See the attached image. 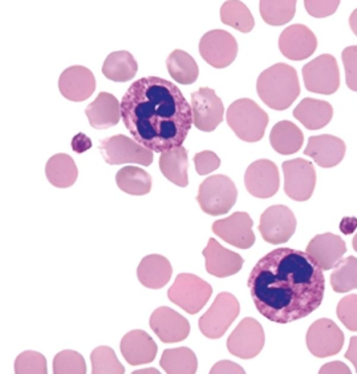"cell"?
<instances>
[{
  "mask_svg": "<svg viewBox=\"0 0 357 374\" xmlns=\"http://www.w3.org/2000/svg\"><path fill=\"white\" fill-rule=\"evenodd\" d=\"M248 286L257 311L268 320L286 324L305 317L321 304L322 269L307 253L274 249L252 269Z\"/></svg>",
  "mask_w": 357,
  "mask_h": 374,
  "instance_id": "6da1fadb",
  "label": "cell"
},
{
  "mask_svg": "<svg viewBox=\"0 0 357 374\" xmlns=\"http://www.w3.org/2000/svg\"><path fill=\"white\" fill-rule=\"evenodd\" d=\"M121 116L134 140L156 153L182 146L193 122L178 87L156 76L130 84L121 99Z\"/></svg>",
  "mask_w": 357,
  "mask_h": 374,
  "instance_id": "7a4b0ae2",
  "label": "cell"
},
{
  "mask_svg": "<svg viewBox=\"0 0 357 374\" xmlns=\"http://www.w3.org/2000/svg\"><path fill=\"white\" fill-rule=\"evenodd\" d=\"M256 89L261 100L275 110L289 107L301 92L296 69L285 63H275L262 71Z\"/></svg>",
  "mask_w": 357,
  "mask_h": 374,
  "instance_id": "3957f363",
  "label": "cell"
},
{
  "mask_svg": "<svg viewBox=\"0 0 357 374\" xmlns=\"http://www.w3.org/2000/svg\"><path fill=\"white\" fill-rule=\"evenodd\" d=\"M226 119L236 136L248 142L260 140L268 123V114L248 98L234 101L227 110Z\"/></svg>",
  "mask_w": 357,
  "mask_h": 374,
  "instance_id": "277c9868",
  "label": "cell"
},
{
  "mask_svg": "<svg viewBox=\"0 0 357 374\" xmlns=\"http://www.w3.org/2000/svg\"><path fill=\"white\" fill-rule=\"evenodd\" d=\"M237 195L236 187L229 177L215 174L200 184L197 200L204 212L216 216L229 212L236 203Z\"/></svg>",
  "mask_w": 357,
  "mask_h": 374,
  "instance_id": "5b68a950",
  "label": "cell"
},
{
  "mask_svg": "<svg viewBox=\"0 0 357 374\" xmlns=\"http://www.w3.org/2000/svg\"><path fill=\"white\" fill-rule=\"evenodd\" d=\"M213 292L210 284L189 273L177 275L167 290L169 299L189 314L197 313L207 303Z\"/></svg>",
  "mask_w": 357,
  "mask_h": 374,
  "instance_id": "8992f818",
  "label": "cell"
},
{
  "mask_svg": "<svg viewBox=\"0 0 357 374\" xmlns=\"http://www.w3.org/2000/svg\"><path fill=\"white\" fill-rule=\"evenodd\" d=\"M240 313V304L231 293H219L211 307L199 319L202 334L211 339L222 337Z\"/></svg>",
  "mask_w": 357,
  "mask_h": 374,
  "instance_id": "52a82bcc",
  "label": "cell"
},
{
  "mask_svg": "<svg viewBox=\"0 0 357 374\" xmlns=\"http://www.w3.org/2000/svg\"><path fill=\"white\" fill-rule=\"evenodd\" d=\"M98 148L105 162L109 165L137 163L149 166L153 159L151 150L123 134H118L100 140Z\"/></svg>",
  "mask_w": 357,
  "mask_h": 374,
  "instance_id": "ba28073f",
  "label": "cell"
},
{
  "mask_svg": "<svg viewBox=\"0 0 357 374\" xmlns=\"http://www.w3.org/2000/svg\"><path fill=\"white\" fill-rule=\"evenodd\" d=\"M302 75L306 89L310 92L330 95L340 87V72L335 58L323 54L305 64Z\"/></svg>",
  "mask_w": 357,
  "mask_h": 374,
  "instance_id": "9c48e42d",
  "label": "cell"
},
{
  "mask_svg": "<svg viewBox=\"0 0 357 374\" xmlns=\"http://www.w3.org/2000/svg\"><path fill=\"white\" fill-rule=\"evenodd\" d=\"M284 190L291 199L303 202L310 198L316 184V172L312 163L297 158L284 161Z\"/></svg>",
  "mask_w": 357,
  "mask_h": 374,
  "instance_id": "30bf717a",
  "label": "cell"
},
{
  "mask_svg": "<svg viewBox=\"0 0 357 374\" xmlns=\"http://www.w3.org/2000/svg\"><path fill=\"white\" fill-rule=\"evenodd\" d=\"M199 51L209 65L215 68H224L236 59L238 44L230 33L222 29H213L202 36Z\"/></svg>",
  "mask_w": 357,
  "mask_h": 374,
  "instance_id": "8fae6325",
  "label": "cell"
},
{
  "mask_svg": "<svg viewBox=\"0 0 357 374\" xmlns=\"http://www.w3.org/2000/svg\"><path fill=\"white\" fill-rule=\"evenodd\" d=\"M265 335L261 324L255 318H243L229 336L227 347L229 352L241 359L256 357L262 350Z\"/></svg>",
  "mask_w": 357,
  "mask_h": 374,
  "instance_id": "7c38bea8",
  "label": "cell"
},
{
  "mask_svg": "<svg viewBox=\"0 0 357 374\" xmlns=\"http://www.w3.org/2000/svg\"><path fill=\"white\" fill-rule=\"evenodd\" d=\"M296 227V219L292 211L285 205L275 204L262 213L258 230L264 241L276 245L288 241Z\"/></svg>",
  "mask_w": 357,
  "mask_h": 374,
  "instance_id": "4fadbf2b",
  "label": "cell"
},
{
  "mask_svg": "<svg viewBox=\"0 0 357 374\" xmlns=\"http://www.w3.org/2000/svg\"><path fill=\"white\" fill-rule=\"evenodd\" d=\"M344 342L342 331L328 318L314 321L306 334V345L309 351L319 358L337 354L342 348Z\"/></svg>",
  "mask_w": 357,
  "mask_h": 374,
  "instance_id": "5bb4252c",
  "label": "cell"
},
{
  "mask_svg": "<svg viewBox=\"0 0 357 374\" xmlns=\"http://www.w3.org/2000/svg\"><path fill=\"white\" fill-rule=\"evenodd\" d=\"M190 96L195 126L204 132L214 130L223 120L224 106L221 99L208 87H200Z\"/></svg>",
  "mask_w": 357,
  "mask_h": 374,
  "instance_id": "9a60e30c",
  "label": "cell"
},
{
  "mask_svg": "<svg viewBox=\"0 0 357 374\" xmlns=\"http://www.w3.org/2000/svg\"><path fill=\"white\" fill-rule=\"evenodd\" d=\"M244 183L247 190L258 198L273 196L280 187V174L277 165L268 159H259L247 168Z\"/></svg>",
  "mask_w": 357,
  "mask_h": 374,
  "instance_id": "2e32d148",
  "label": "cell"
},
{
  "mask_svg": "<svg viewBox=\"0 0 357 374\" xmlns=\"http://www.w3.org/2000/svg\"><path fill=\"white\" fill-rule=\"evenodd\" d=\"M252 225L253 221L248 213L236 211L227 218L215 220L212 230L227 243L241 249H248L255 241Z\"/></svg>",
  "mask_w": 357,
  "mask_h": 374,
  "instance_id": "e0dca14e",
  "label": "cell"
},
{
  "mask_svg": "<svg viewBox=\"0 0 357 374\" xmlns=\"http://www.w3.org/2000/svg\"><path fill=\"white\" fill-rule=\"evenodd\" d=\"M317 40L314 33L301 24L285 28L278 39L281 53L287 59L301 61L310 57L316 50Z\"/></svg>",
  "mask_w": 357,
  "mask_h": 374,
  "instance_id": "ac0fdd59",
  "label": "cell"
},
{
  "mask_svg": "<svg viewBox=\"0 0 357 374\" xmlns=\"http://www.w3.org/2000/svg\"><path fill=\"white\" fill-rule=\"evenodd\" d=\"M149 326L159 339L165 343L185 340L190 330L188 320L168 306H160L151 315Z\"/></svg>",
  "mask_w": 357,
  "mask_h": 374,
  "instance_id": "d6986e66",
  "label": "cell"
},
{
  "mask_svg": "<svg viewBox=\"0 0 357 374\" xmlns=\"http://www.w3.org/2000/svg\"><path fill=\"white\" fill-rule=\"evenodd\" d=\"M58 87L66 99L80 102L88 99L96 89V80L87 68L75 65L66 68L60 75Z\"/></svg>",
  "mask_w": 357,
  "mask_h": 374,
  "instance_id": "ffe728a7",
  "label": "cell"
},
{
  "mask_svg": "<svg viewBox=\"0 0 357 374\" xmlns=\"http://www.w3.org/2000/svg\"><path fill=\"white\" fill-rule=\"evenodd\" d=\"M202 255L205 257L206 271L218 278L236 274L241 269L244 262L239 254L225 248L214 238L208 239Z\"/></svg>",
  "mask_w": 357,
  "mask_h": 374,
  "instance_id": "44dd1931",
  "label": "cell"
},
{
  "mask_svg": "<svg viewBox=\"0 0 357 374\" xmlns=\"http://www.w3.org/2000/svg\"><path fill=\"white\" fill-rule=\"evenodd\" d=\"M346 145L340 138L328 134L310 136L303 154L320 167H333L343 159Z\"/></svg>",
  "mask_w": 357,
  "mask_h": 374,
  "instance_id": "7402d4cb",
  "label": "cell"
},
{
  "mask_svg": "<svg viewBox=\"0 0 357 374\" xmlns=\"http://www.w3.org/2000/svg\"><path fill=\"white\" fill-rule=\"evenodd\" d=\"M120 350L128 364L139 366L149 364L155 359L158 346L148 333L142 329H134L123 336Z\"/></svg>",
  "mask_w": 357,
  "mask_h": 374,
  "instance_id": "603a6c76",
  "label": "cell"
},
{
  "mask_svg": "<svg viewBox=\"0 0 357 374\" xmlns=\"http://www.w3.org/2000/svg\"><path fill=\"white\" fill-rule=\"evenodd\" d=\"M346 251L344 241L340 236L331 232L316 235L306 247V253L324 271L333 268Z\"/></svg>",
  "mask_w": 357,
  "mask_h": 374,
  "instance_id": "cb8c5ba5",
  "label": "cell"
},
{
  "mask_svg": "<svg viewBox=\"0 0 357 374\" xmlns=\"http://www.w3.org/2000/svg\"><path fill=\"white\" fill-rule=\"evenodd\" d=\"M91 126L105 129L116 125L121 118V103L108 92L101 91L85 109Z\"/></svg>",
  "mask_w": 357,
  "mask_h": 374,
  "instance_id": "d4e9b609",
  "label": "cell"
},
{
  "mask_svg": "<svg viewBox=\"0 0 357 374\" xmlns=\"http://www.w3.org/2000/svg\"><path fill=\"white\" fill-rule=\"evenodd\" d=\"M172 274V267L169 261L159 254L144 257L137 269L139 281L149 289L163 287L170 280Z\"/></svg>",
  "mask_w": 357,
  "mask_h": 374,
  "instance_id": "484cf974",
  "label": "cell"
},
{
  "mask_svg": "<svg viewBox=\"0 0 357 374\" xmlns=\"http://www.w3.org/2000/svg\"><path fill=\"white\" fill-rule=\"evenodd\" d=\"M333 114V107L328 102L312 98H303L293 110V116L308 130L324 128Z\"/></svg>",
  "mask_w": 357,
  "mask_h": 374,
  "instance_id": "4316f807",
  "label": "cell"
},
{
  "mask_svg": "<svg viewBox=\"0 0 357 374\" xmlns=\"http://www.w3.org/2000/svg\"><path fill=\"white\" fill-rule=\"evenodd\" d=\"M269 140L276 152L282 155H290L301 149L304 136L301 130L294 123L282 120L272 128Z\"/></svg>",
  "mask_w": 357,
  "mask_h": 374,
  "instance_id": "83f0119b",
  "label": "cell"
},
{
  "mask_svg": "<svg viewBox=\"0 0 357 374\" xmlns=\"http://www.w3.org/2000/svg\"><path fill=\"white\" fill-rule=\"evenodd\" d=\"M159 167L162 174L171 182L180 187L188 184V151L181 146L161 153Z\"/></svg>",
  "mask_w": 357,
  "mask_h": 374,
  "instance_id": "f1b7e54d",
  "label": "cell"
},
{
  "mask_svg": "<svg viewBox=\"0 0 357 374\" xmlns=\"http://www.w3.org/2000/svg\"><path fill=\"white\" fill-rule=\"evenodd\" d=\"M45 175L49 182L59 188H66L76 181L77 167L73 158L64 153L49 158L45 165Z\"/></svg>",
  "mask_w": 357,
  "mask_h": 374,
  "instance_id": "f546056e",
  "label": "cell"
},
{
  "mask_svg": "<svg viewBox=\"0 0 357 374\" xmlns=\"http://www.w3.org/2000/svg\"><path fill=\"white\" fill-rule=\"evenodd\" d=\"M138 69L134 57L126 50L112 52L104 61L102 73L109 80L124 82L132 80Z\"/></svg>",
  "mask_w": 357,
  "mask_h": 374,
  "instance_id": "4dcf8cb0",
  "label": "cell"
},
{
  "mask_svg": "<svg viewBox=\"0 0 357 374\" xmlns=\"http://www.w3.org/2000/svg\"><path fill=\"white\" fill-rule=\"evenodd\" d=\"M166 66L170 76L181 84L194 83L199 75V68L193 57L181 50H175L169 54Z\"/></svg>",
  "mask_w": 357,
  "mask_h": 374,
  "instance_id": "1f68e13d",
  "label": "cell"
},
{
  "mask_svg": "<svg viewBox=\"0 0 357 374\" xmlns=\"http://www.w3.org/2000/svg\"><path fill=\"white\" fill-rule=\"evenodd\" d=\"M118 187L132 195H144L149 193L152 186L150 174L137 166H125L115 177Z\"/></svg>",
  "mask_w": 357,
  "mask_h": 374,
  "instance_id": "d6a6232c",
  "label": "cell"
},
{
  "mask_svg": "<svg viewBox=\"0 0 357 374\" xmlns=\"http://www.w3.org/2000/svg\"><path fill=\"white\" fill-rule=\"evenodd\" d=\"M160 366L167 373H195L198 363L192 350L186 347H180L165 350Z\"/></svg>",
  "mask_w": 357,
  "mask_h": 374,
  "instance_id": "836d02e7",
  "label": "cell"
},
{
  "mask_svg": "<svg viewBox=\"0 0 357 374\" xmlns=\"http://www.w3.org/2000/svg\"><path fill=\"white\" fill-rule=\"evenodd\" d=\"M222 23L243 33L250 32L255 26V20L250 10L239 1H227L220 8Z\"/></svg>",
  "mask_w": 357,
  "mask_h": 374,
  "instance_id": "e575fe53",
  "label": "cell"
},
{
  "mask_svg": "<svg viewBox=\"0 0 357 374\" xmlns=\"http://www.w3.org/2000/svg\"><path fill=\"white\" fill-rule=\"evenodd\" d=\"M331 285L338 293L349 292L357 288V258L349 255L340 260L331 274Z\"/></svg>",
  "mask_w": 357,
  "mask_h": 374,
  "instance_id": "d590c367",
  "label": "cell"
},
{
  "mask_svg": "<svg viewBox=\"0 0 357 374\" xmlns=\"http://www.w3.org/2000/svg\"><path fill=\"white\" fill-rule=\"evenodd\" d=\"M296 1H259V12L263 20L272 26H281L288 23L296 13Z\"/></svg>",
  "mask_w": 357,
  "mask_h": 374,
  "instance_id": "8d00e7d4",
  "label": "cell"
},
{
  "mask_svg": "<svg viewBox=\"0 0 357 374\" xmlns=\"http://www.w3.org/2000/svg\"><path fill=\"white\" fill-rule=\"evenodd\" d=\"M91 373H124L125 368L119 361L114 350L106 345H100L95 349L90 355Z\"/></svg>",
  "mask_w": 357,
  "mask_h": 374,
  "instance_id": "74e56055",
  "label": "cell"
},
{
  "mask_svg": "<svg viewBox=\"0 0 357 374\" xmlns=\"http://www.w3.org/2000/svg\"><path fill=\"white\" fill-rule=\"evenodd\" d=\"M52 371L55 374L86 373V365L83 356L76 350H63L58 352L52 361Z\"/></svg>",
  "mask_w": 357,
  "mask_h": 374,
  "instance_id": "f35d334b",
  "label": "cell"
},
{
  "mask_svg": "<svg viewBox=\"0 0 357 374\" xmlns=\"http://www.w3.org/2000/svg\"><path fill=\"white\" fill-rule=\"evenodd\" d=\"M14 370L17 374H45L47 373V360L39 352L25 350L16 357Z\"/></svg>",
  "mask_w": 357,
  "mask_h": 374,
  "instance_id": "ab89813d",
  "label": "cell"
},
{
  "mask_svg": "<svg viewBox=\"0 0 357 374\" xmlns=\"http://www.w3.org/2000/svg\"><path fill=\"white\" fill-rule=\"evenodd\" d=\"M337 315L341 322L350 331H357V294L344 297L338 303Z\"/></svg>",
  "mask_w": 357,
  "mask_h": 374,
  "instance_id": "60d3db41",
  "label": "cell"
},
{
  "mask_svg": "<svg viewBox=\"0 0 357 374\" xmlns=\"http://www.w3.org/2000/svg\"><path fill=\"white\" fill-rule=\"evenodd\" d=\"M342 60L345 70L346 84L352 91H357V45L344 48Z\"/></svg>",
  "mask_w": 357,
  "mask_h": 374,
  "instance_id": "b9f144b4",
  "label": "cell"
},
{
  "mask_svg": "<svg viewBox=\"0 0 357 374\" xmlns=\"http://www.w3.org/2000/svg\"><path fill=\"white\" fill-rule=\"evenodd\" d=\"M193 160L197 172L199 175L208 174L217 170L220 165V159L212 151L205 150L197 153Z\"/></svg>",
  "mask_w": 357,
  "mask_h": 374,
  "instance_id": "7bdbcfd3",
  "label": "cell"
},
{
  "mask_svg": "<svg viewBox=\"0 0 357 374\" xmlns=\"http://www.w3.org/2000/svg\"><path fill=\"white\" fill-rule=\"evenodd\" d=\"M340 1H304V6L307 12L314 17H325L333 14Z\"/></svg>",
  "mask_w": 357,
  "mask_h": 374,
  "instance_id": "ee69618b",
  "label": "cell"
},
{
  "mask_svg": "<svg viewBox=\"0 0 357 374\" xmlns=\"http://www.w3.org/2000/svg\"><path fill=\"white\" fill-rule=\"evenodd\" d=\"M210 373H245V371L241 366L233 361L222 360L213 365Z\"/></svg>",
  "mask_w": 357,
  "mask_h": 374,
  "instance_id": "f6af8a7d",
  "label": "cell"
},
{
  "mask_svg": "<svg viewBox=\"0 0 357 374\" xmlns=\"http://www.w3.org/2000/svg\"><path fill=\"white\" fill-rule=\"evenodd\" d=\"M91 147V139L82 133H77L72 139L71 147L77 154H82Z\"/></svg>",
  "mask_w": 357,
  "mask_h": 374,
  "instance_id": "bcb514c9",
  "label": "cell"
},
{
  "mask_svg": "<svg viewBox=\"0 0 357 374\" xmlns=\"http://www.w3.org/2000/svg\"><path fill=\"white\" fill-rule=\"evenodd\" d=\"M349 368L340 361H335L323 365L319 373H351Z\"/></svg>",
  "mask_w": 357,
  "mask_h": 374,
  "instance_id": "7dc6e473",
  "label": "cell"
},
{
  "mask_svg": "<svg viewBox=\"0 0 357 374\" xmlns=\"http://www.w3.org/2000/svg\"><path fill=\"white\" fill-rule=\"evenodd\" d=\"M344 357L353 364L357 373V336L351 337Z\"/></svg>",
  "mask_w": 357,
  "mask_h": 374,
  "instance_id": "c3c4849f",
  "label": "cell"
},
{
  "mask_svg": "<svg viewBox=\"0 0 357 374\" xmlns=\"http://www.w3.org/2000/svg\"><path fill=\"white\" fill-rule=\"evenodd\" d=\"M357 228V218L344 217L340 223V230L344 234H352Z\"/></svg>",
  "mask_w": 357,
  "mask_h": 374,
  "instance_id": "681fc988",
  "label": "cell"
},
{
  "mask_svg": "<svg viewBox=\"0 0 357 374\" xmlns=\"http://www.w3.org/2000/svg\"><path fill=\"white\" fill-rule=\"evenodd\" d=\"M349 26L354 33L357 36V8L354 10L349 16Z\"/></svg>",
  "mask_w": 357,
  "mask_h": 374,
  "instance_id": "f907efd6",
  "label": "cell"
},
{
  "mask_svg": "<svg viewBox=\"0 0 357 374\" xmlns=\"http://www.w3.org/2000/svg\"><path fill=\"white\" fill-rule=\"evenodd\" d=\"M152 372L155 373V372H158V371L155 368H145V369L135 371H133L132 373H152Z\"/></svg>",
  "mask_w": 357,
  "mask_h": 374,
  "instance_id": "816d5d0a",
  "label": "cell"
},
{
  "mask_svg": "<svg viewBox=\"0 0 357 374\" xmlns=\"http://www.w3.org/2000/svg\"><path fill=\"white\" fill-rule=\"evenodd\" d=\"M352 246L356 252H357V233L354 237L352 240Z\"/></svg>",
  "mask_w": 357,
  "mask_h": 374,
  "instance_id": "f5cc1de1",
  "label": "cell"
}]
</instances>
